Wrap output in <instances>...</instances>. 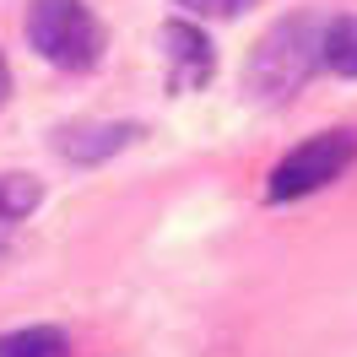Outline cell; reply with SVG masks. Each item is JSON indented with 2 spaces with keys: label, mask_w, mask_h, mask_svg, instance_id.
Here are the masks:
<instances>
[{
  "label": "cell",
  "mask_w": 357,
  "mask_h": 357,
  "mask_svg": "<svg viewBox=\"0 0 357 357\" xmlns=\"http://www.w3.org/2000/svg\"><path fill=\"white\" fill-rule=\"evenodd\" d=\"M352 157H357L352 130H319V135H309L303 146H292V152L276 162V174H271V201H298V195L325 190L331 178L347 174Z\"/></svg>",
  "instance_id": "3957f363"
},
{
  "label": "cell",
  "mask_w": 357,
  "mask_h": 357,
  "mask_svg": "<svg viewBox=\"0 0 357 357\" xmlns=\"http://www.w3.org/2000/svg\"><path fill=\"white\" fill-rule=\"evenodd\" d=\"M38 201H44L38 178H27V174H0V222H11V217H27V211H33Z\"/></svg>",
  "instance_id": "ba28073f"
},
{
  "label": "cell",
  "mask_w": 357,
  "mask_h": 357,
  "mask_svg": "<svg viewBox=\"0 0 357 357\" xmlns=\"http://www.w3.org/2000/svg\"><path fill=\"white\" fill-rule=\"evenodd\" d=\"M174 6H184L190 17H217V22H227V17H238V11H249L255 0H174Z\"/></svg>",
  "instance_id": "9c48e42d"
},
{
  "label": "cell",
  "mask_w": 357,
  "mask_h": 357,
  "mask_svg": "<svg viewBox=\"0 0 357 357\" xmlns=\"http://www.w3.org/2000/svg\"><path fill=\"white\" fill-rule=\"evenodd\" d=\"M27 44L60 70H92L103 60L109 33L87 0H33L27 6Z\"/></svg>",
  "instance_id": "7a4b0ae2"
},
{
  "label": "cell",
  "mask_w": 357,
  "mask_h": 357,
  "mask_svg": "<svg viewBox=\"0 0 357 357\" xmlns=\"http://www.w3.org/2000/svg\"><path fill=\"white\" fill-rule=\"evenodd\" d=\"M130 135H135L130 125H66V130L54 135V146H60V157H70V162H103V157L119 152Z\"/></svg>",
  "instance_id": "5b68a950"
},
{
  "label": "cell",
  "mask_w": 357,
  "mask_h": 357,
  "mask_svg": "<svg viewBox=\"0 0 357 357\" xmlns=\"http://www.w3.org/2000/svg\"><path fill=\"white\" fill-rule=\"evenodd\" d=\"M162 54H168V82L174 87H201V82H211V70H217V54H211V44H206L201 27L190 22H168L162 27Z\"/></svg>",
  "instance_id": "277c9868"
},
{
  "label": "cell",
  "mask_w": 357,
  "mask_h": 357,
  "mask_svg": "<svg viewBox=\"0 0 357 357\" xmlns=\"http://www.w3.org/2000/svg\"><path fill=\"white\" fill-rule=\"evenodd\" d=\"M6 98H11V66H6V54H0V109H6Z\"/></svg>",
  "instance_id": "30bf717a"
},
{
  "label": "cell",
  "mask_w": 357,
  "mask_h": 357,
  "mask_svg": "<svg viewBox=\"0 0 357 357\" xmlns=\"http://www.w3.org/2000/svg\"><path fill=\"white\" fill-rule=\"evenodd\" d=\"M325 33H331V17H319V11L282 17L255 44V54L244 66V87L266 103H282L298 87H309V76L325 66Z\"/></svg>",
  "instance_id": "6da1fadb"
},
{
  "label": "cell",
  "mask_w": 357,
  "mask_h": 357,
  "mask_svg": "<svg viewBox=\"0 0 357 357\" xmlns=\"http://www.w3.org/2000/svg\"><path fill=\"white\" fill-rule=\"evenodd\" d=\"M0 357H66V335L54 325H27V331L0 335Z\"/></svg>",
  "instance_id": "8992f818"
},
{
  "label": "cell",
  "mask_w": 357,
  "mask_h": 357,
  "mask_svg": "<svg viewBox=\"0 0 357 357\" xmlns=\"http://www.w3.org/2000/svg\"><path fill=\"white\" fill-rule=\"evenodd\" d=\"M325 66L341 76H357V17H331L325 33Z\"/></svg>",
  "instance_id": "52a82bcc"
}]
</instances>
